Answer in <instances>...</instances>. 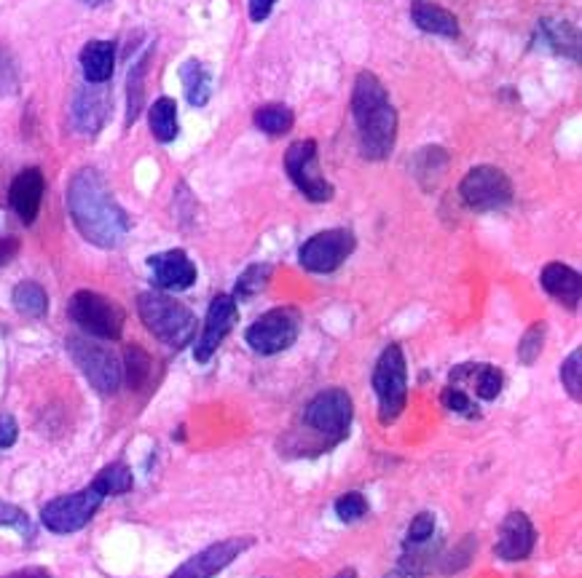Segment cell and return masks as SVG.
<instances>
[{"instance_id": "cell-1", "label": "cell", "mask_w": 582, "mask_h": 578, "mask_svg": "<svg viewBox=\"0 0 582 578\" xmlns=\"http://www.w3.org/2000/svg\"><path fill=\"white\" fill-rule=\"evenodd\" d=\"M67 209L81 237L92 241L94 246L113 250L129 233V218L113 199L105 177L94 167H84L73 175L67 186Z\"/></svg>"}, {"instance_id": "cell-2", "label": "cell", "mask_w": 582, "mask_h": 578, "mask_svg": "<svg viewBox=\"0 0 582 578\" xmlns=\"http://www.w3.org/2000/svg\"><path fill=\"white\" fill-rule=\"evenodd\" d=\"M352 116L357 124L360 154L368 161H384L395 148L397 111L373 73H360L352 88Z\"/></svg>"}, {"instance_id": "cell-3", "label": "cell", "mask_w": 582, "mask_h": 578, "mask_svg": "<svg viewBox=\"0 0 582 578\" xmlns=\"http://www.w3.org/2000/svg\"><path fill=\"white\" fill-rule=\"evenodd\" d=\"M137 311L148 333L173 348H183L194 340L196 316L188 306L162 292H143L137 297Z\"/></svg>"}, {"instance_id": "cell-4", "label": "cell", "mask_w": 582, "mask_h": 578, "mask_svg": "<svg viewBox=\"0 0 582 578\" xmlns=\"http://www.w3.org/2000/svg\"><path fill=\"white\" fill-rule=\"evenodd\" d=\"M373 391L378 397V418L384 425L395 423L408 402V367L406 354L397 343H389L373 367Z\"/></svg>"}, {"instance_id": "cell-5", "label": "cell", "mask_w": 582, "mask_h": 578, "mask_svg": "<svg viewBox=\"0 0 582 578\" xmlns=\"http://www.w3.org/2000/svg\"><path fill=\"white\" fill-rule=\"evenodd\" d=\"M67 314L84 333L100 340H118L124 333V308L100 292L81 290L67 303Z\"/></svg>"}, {"instance_id": "cell-6", "label": "cell", "mask_w": 582, "mask_h": 578, "mask_svg": "<svg viewBox=\"0 0 582 578\" xmlns=\"http://www.w3.org/2000/svg\"><path fill=\"white\" fill-rule=\"evenodd\" d=\"M105 498H107L105 487L100 485V480H94L92 485L84 487V491L60 495V498L49 501V504L41 509V523L46 525V530L67 536V533H75L81 530V527H86L89 519L97 514Z\"/></svg>"}, {"instance_id": "cell-7", "label": "cell", "mask_w": 582, "mask_h": 578, "mask_svg": "<svg viewBox=\"0 0 582 578\" xmlns=\"http://www.w3.org/2000/svg\"><path fill=\"white\" fill-rule=\"evenodd\" d=\"M67 351H71L75 367L84 372V378L100 393L118 391V386H122V378H124V367L111 348L92 338L73 335V338H67Z\"/></svg>"}, {"instance_id": "cell-8", "label": "cell", "mask_w": 582, "mask_h": 578, "mask_svg": "<svg viewBox=\"0 0 582 578\" xmlns=\"http://www.w3.org/2000/svg\"><path fill=\"white\" fill-rule=\"evenodd\" d=\"M301 333V314L299 308H271L266 311L263 316H258L256 322L250 324L248 333H245V340L256 354H263V357H271V354H282L299 340Z\"/></svg>"}, {"instance_id": "cell-9", "label": "cell", "mask_w": 582, "mask_h": 578, "mask_svg": "<svg viewBox=\"0 0 582 578\" xmlns=\"http://www.w3.org/2000/svg\"><path fill=\"white\" fill-rule=\"evenodd\" d=\"M459 196L472 212H495V209L510 207L512 180L502 169L480 164V167H472L461 177Z\"/></svg>"}, {"instance_id": "cell-10", "label": "cell", "mask_w": 582, "mask_h": 578, "mask_svg": "<svg viewBox=\"0 0 582 578\" xmlns=\"http://www.w3.org/2000/svg\"><path fill=\"white\" fill-rule=\"evenodd\" d=\"M284 171L293 180V186L306 196L309 201H331L333 186L322 177L320 158H318V143L314 139H299L284 150Z\"/></svg>"}, {"instance_id": "cell-11", "label": "cell", "mask_w": 582, "mask_h": 578, "mask_svg": "<svg viewBox=\"0 0 582 578\" xmlns=\"http://www.w3.org/2000/svg\"><path fill=\"white\" fill-rule=\"evenodd\" d=\"M354 246H357V239H354L350 228H328L318 237L303 241L299 260L309 273H322L325 276V273L339 271L346 263Z\"/></svg>"}, {"instance_id": "cell-12", "label": "cell", "mask_w": 582, "mask_h": 578, "mask_svg": "<svg viewBox=\"0 0 582 578\" xmlns=\"http://www.w3.org/2000/svg\"><path fill=\"white\" fill-rule=\"evenodd\" d=\"M352 418L354 404L344 389H325L303 410V423L331 440H344L346 431L352 429Z\"/></svg>"}, {"instance_id": "cell-13", "label": "cell", "mask_w": 582, "mask_h": 578, "mask_svg": "<svg viewBox=\"0 0 582 578\" xmlns=\"http://www.w3.org/2000/svg\"><path fill=\"white\" fill-rule=\"evenodd\" d=\"M250 546H252L250 536L226 538V542L207 546V549H201L199 555H194L191 560L183 563L169 578H215L220 570L229 568L242 551H248Z\"/></svg>"}, {"instance_id": "cell-14", "label": "cell", "mask_w": 582, "mask_h": 578, "mask_svg": "<svg viewBox=\"0 0 582 578\" xmlns=\"http://www.w3.org/2000/svg\"><path fill=\"white\" fill-rule=\"evenodd\" d=\"M233 324H237V301L231 295H215L210 303V311H207L205 329H201L199 340H196L194 357L196 361H210L212 354L218 351L220 343H224L226 335L231 333Z\"/></svg>"}, {"instance_id": "cell-15", "label": "cell", "mask_w": 582, "mask_h": 578, "mask_svg": "<svg viewBox=\"0 0 582 578\" xmlns=\"http://www.w3.org/2000/svg\"><path fill=\"white\" fill-rule=\"evenodd\" d=\"M537 530L534 523L523 512H510L499 525V538L495 544V555L505 563H521L534 551Z\"/></svg>"}, {"instance_id": "cell-16", "label": "cell", "mask_w": 582, "mask_h": 578, "mask_svg": "<svg viewBox=\"0 0 582 578\" xmlns=\"http://www.w3.org/2000/svg\"><path fill=\"white\" fill-rule=\"evenodd\" d=\"M71 116L75 132L81 135H97L105 126L107 116H111V94H107L105 84H86L75 92Z\"/></svg>"}, {"instance_id": "cell-17", "label": "cell", "mask_w": 582, "mask_h": 578, "mask_svg": "<svg viewBox=\"0 0 582 578\" xmlns=\"http://www.w3.org/2000/svg\"><path fill=\"white\" fill-rule=\"evenodd\" d=\"M43 190H46V180H43L41 169H33V167L19 171V175L14 177V182H11L9 204L24 225H33L38 212H41Z\"/></svg>"}, {"instance_id": "cell-18", "label": "cell", "mask_w": 582, "mask_h": 578, "mask_svg": "<svg viewBox=\"0 0 582 578\" xmlns=\"http://www.w3.org/2000/svg\"><path fill=\"white\" fill-rule=\"evenodd\" d=\"M148 265H150V273H154L156 287L175 290V292L194 287L196 265L183 250H167V252H162V255L148 258Z\"/></svg>"}, {"instance_id": "cell-19", "label": "cell", "mask_w": 582, "mask_h": 578, "mask_svg": "<svg viewBox=\"0 0 582 578\" xmlns=\"http://www.w3.org/2000/svg\"><path fill=\"white\" fill-rule=\"evenodd\" d=\"M542 290L548 292L553 301H559L561 306L578 308L582 297V279L574 269H569L564 263H548L542 269Z\"/></svg>"}, {"instance_id": "cell-20", "label": "cell", "mask_w": 582, "mask_h": 578, "mask_svg": "<svg viewBox=\"0 0 582 578\" xmlns=\"http://www.w3.org/2000/svg\"><path fill=\"white\" fill-rule=\"evenodd\" d=\"M410 19L424 33L440 35V38H457L459 35V22L446 6L435 3V0H414L410 3Z\"/></svg>"}, {"instance_id": "cell-21", "label": "cell", "mask_w": 582, "mask_h": 578, "mask_svg": "<svg viewBox=\"0 0 582 578\" xmlns=\"http://www.w3.org/2000/svg\"><path fill=\"white\" fill-rule=\"evenodd\" d=\"M81 70H84L86 84H107L116 70V43L89 41L81 49Z\"/></svg>"}, {"instance_id": "cell-22", "label": "cell", "mask_w": 582, "mask_h": 578, "mask_svg": "<svg viewBox=\"0 0 582 578\" xmlns=\"http://www.w3.org/2000/svg\"><path fill=\"white\" fill-rule=\"evenodd\" d=\"M180 81H183V92H186V99L194 107H205L212 97V78L210 70L201 65L199 60H186L180 65Z\"/></svg>"}, {"instance_id": "cell-23", "label": "cell", "mask_w": 582, "mask_h": 578, "mask_svg": "<svg viewBox=\"0 0 582 578\" xmlns=\"http://www.w3.org/2000/svg\"><path fill=\"white\" fill-rule=\"evenodd\" d=\"M542 35H545V43L555 54L569 56L574 62L580 60V33L574 24L564 22V19H545Z\"/></svg>"}, {"instance_id": "cell-24", "label": "cell", "mask_w": 582, "mask_h": 578, "mask_svg": "<svg viewBox=\"0 0 582 578\" xmlns=\"http://www.w3.org/2000/svg\"><path fill=\"white\" fill-rule=\"evenodd\" d=\"M148 124H150V132H154V137L159 139V143H173L177 137V105L173 97H159L154 105H150V113H148Z\"/></svg>"}, {"instance_id": "cell-25", "label": "cell", "mask_w": 582, "mask_h": 578, "mask_svg": "<svg viewBox=\"0 0 582 578\" xmlns=\"http://www.w3.org/2000/svg\"><path fill=\"white\" fill-rule=\"evenodd\" d=\"M14 308L19 314L24 316H33V319H41V316H46L49 311V295L46 290L41 287L38 282H22L14 287Z\"/></svg>"}, {"instance_id": "cell-26", "label": "cell", "mask_w": 582, "mask_h": 578, "mask_svg": "<svg viewBox=\"0 0 582 578\" xmlns=\"http://www.w3.org/2000/svg\"><path fill=\"white\" fill-rule=\"evenodd\" d=\"M446 169H448V156L443 148L429 145V148H424L422 154L416 156V180H419L427 190L446 175Z\"/></svg>"}, {"instance_id": "cell-27", "label": "cell", "mask_w": 582, "mask_h": 578, "mask_svg": "<svg viewBox=\"0 0 582 578\" xmlns=\"http://www.w3.org/2000/svg\"><path fill=\"white\" fill-rule=\"evenodd\" d=\"M293 111H290L288 105H263L258 107L256 116H252V120H256L258 129L263 132V135H271V137H280L284 135V132H290V126H293Z\"/></svg>"}, {"instance_id": "cell-28", "label": "cell", "mask_w": 582, "mask_h": 578, "mask_svg": "<svg viewBox=\"0 0 582 578\" xmlns=\"http://www.w3.org/2000/svg\"><path fill=\"white\" fill-rule=\"evenodd\" d=\"M271 279V265L256 263L248 271H242V276L237 279V287H233V301H250V297L261 295Z\"/></svg>"}, {"instance_id": "cell-29", "label": "cell", "mask_w": 582, "mask_h": 578, "mask_svg": "<svg viewBox=\"0 0 582 578\" xmlns=\"http://www.w3.org/2000/svg\"><path fill=\"white\" fill-rule=\"evenodd\" d=\"M126 367V383H129V389H143L145 380H148L150 375V357L143 351L141 346H129L126 348V359L124 365Z\"/></svg>"}, {"instance_id": "cell-30", "label": "cell", "mask_w": 582, "mask_h": 578, "mask_svg": "<svg viewBox=\"0 0 582 578\" xmlns=\"http://www.w3.org/2000/svg\"><path fill=\"white\" fill-rule=\"evenodd\" d=\"M472 375H476L472 380H476V391L484 402H491V399L499 397V391H502V386H505V375L499 367L476 365L472 367Z\"/></svg>"}, {"instance_id": "cell-31", "label": "cell", "mask_w": 582, "mask_h": 578, "mask_svg": "<svg viewBox=\"0 0 582 578\" xmlns=\"http://www.w3.org/2000/svg\"><path fill=\"white\" fill-rule=\"evenodd\" d=\"M545 338H548V324L545 322L531 324L527 333H523L521 343H518V359H521L523 365H534V361L540 359Z\"/></svg>"}, {"instance_id": "cell-32", "label": "cell", "mask_w": 582, "mask_h": 578, "mask_svg": "<svg viewBox=\"0 0 582 578\" xmlns=\"http://www.w3.org/2000/svg\"><path fill=\"white\" fill-rule=\"evenodd\" d=\"M100 485L105 487L107 495H122V493H129L132 485H135V480H132V472L126 463H111V466H105L103 472L97 474Z\"/></svg>"}, {"instance_id": "cell-33", "label": "cell", "mask_w": 582, "mask_h": 578, "mask_svg": "<svg viewBox=\"0 0 582 578\" xmlns=\"http://www.w3.org/2000/svg\"><path fill=\"white\" fill-rule=\"evenodd\" d=\"M145 70H148V56H143V62H137L129 73V105H126V124H135V118L141 116L143 107V92H145Z\"/></svg>"}, {"instance_id": "cell-34", "label": "cell", "mask_w": 582, "mask_h": 578, "mask_svg": "<svg viewBox=\"0 0 582 578\" xmlns=\"http://www.w3.org/2000/svg\"><path fill=\"white\" fill-rule=\"evenodd\" d=\"M561 383L574 402H582V348H574L561 367Z\"/></svg>"}, {"instance_id": "cell-35", "label": "cell", "mask_w": 582, "mask_h": 578, "mask_svg": "<svg viewBox=\"0 0 582 578\" xmlns=\"http://www.w3.org/2000/svg\"><path fill=\"white\" fill-rule=\"evenodd\" d=\"M368 509H371L368 498L357 491L344 493L339 501H335V514L341 517V523H357V519H363L365 514H368Z\"/></svg>"}, {"instance_id": "cell-36", "label": "cell", "mask_w": 582, "mask_h": 578, "mask_svg": "<svg viewBox=\"0 0 582 578\" xmlns=\"http://www.w3.org/2000/svg\"><path fill=\"white\" fill-rule=\"evenodd\" d=\"M435 514L433 512H419L408 525V536H406V546H419V544H429L435 536Z\"/></svg>"}, {"instance_id": "cell-37", "label": "cell", "mask_w": 582, "mask_h": 578, "mask_svg": "<svg viewBox=\"0 0 582 578\" xmlns=\"http://www.w3.org/2000/svg\"><path fill=\"white\" fill-rule=\"evenodd\" d=\"M19 88V67L6 46H0V97H11Z\"/></svg>"}, {"instance_id": "cell-38", "label": "cell", "mask_w": 582, "mask_h": 578, "mask_svg": "<svg viewBox=\"0 0 582 578\" xmlns=\"http://www.w3.org/2000/svg\"><path fill=\"white\" fill-rule=\"evenodd\" d=\"M0 525L14 527V530L22 533L24 538H33V525H30L28 514L19 509V506L3 504V501H0Z\"/></svg>"}, {"instance_id": "cell-39", "label": "cell", "mask_w": 582, "mask_h": 578, "mask_svg": "<svg viewBox=\"0 0 582 578\" xmlns=\"http://www.w3.org/2000/svg\"><path fill=\"white\" fill-rule=\"evenodd\" d=\"M443 404L451 412H459V416H476V404H472L470 397L457 389V386H448V389L443 391Z\"/></svg>"}, {"instance_id": "cell-40", "label": "cell", "mask_w": 582, "mask_h": 578, "mask_svg": "<svg viewBox=\"0 0 582 578\" xmlns=\"http://www.w3.org/2000/svg\"><path fill=\"white\" fill-rule=\"evenodd\" d=\"M17 421L11 416H0V448L9 450L17 442Z\"/></svg>"}, {"instance_id": "cell-41", "label": "cell", "mask_w": 582, "mask_h": 578, "mask_svg": "<svg viewBox=\"0 0 582 578\" xmlns=\"http://www.w3.org/2000/svg\"><path fill=\"white\" fill-rule=\"evenodd\" d=\"M248 3L252 22H263V19H269L271 11H274L277 0H248Z\"/></svg>"}, {"instance_id": "cell-42", "label": "cell", "mask_w": 582, "mask_h": 578, "mask_svg": "<svg viewBox=\"0 0 582 578\" xmlns=\"http://www.w3.org/2000/svg\"><path fill=\"white\" fill-rule=\"evenodd\" d=\"M17 252H19L17 239H0V265H6L9 260H14Z\"/></svg>"}, {"instance_id": "cell-43", "label": "cell", "mask_w": 582, "mask_h": 578, "mask_svg": "<svg viewBox=\"0 0 582 578\" xmlns=\"http://www.w3.org/2000/svg\"><path fill=\"white\" fill-rule=\"evenodd\" d=\"M3 578H52V576H49L43 568H28V570H19V574H11Z\"/></svg>"}, {"instance_id": "cell-44", "label": "cell", "mask_w": 582, "mask_h": 578, "mask_svg": "<svg viewBox=\"0 0 582 578\" xmlns=\"http://www.w3.org/2000/svg\"><path fill=\"white\" fill-rule=\"evenodd\" d=\"M333 578H357V570H354V568H344L339 576H333Z\"/></svg>"}, {"instance_id": "cell-45", "label": "cell", "mask_w": 582, "mask_h": 578, "mask_svg": "<svg viewBox=\"0 0 582 578\" xmlns=\"http://www.w3.org/2000/svg\"><path fill=\"white\" fill-rule=\"evenodd\" d=\"M81 3H84V6H92V9H94V6H105L107 0H81Z\"/></svg>"}, {"instance_id": "cell-46", "label": "cell", "mask_w": 582, "mask_h": 578, "mask_svg": "<svg viewBox=\"0 0 582 578\" xmlns=\"http://www.w3.org/2000/svg\"><path fill=\"white\" fill-rule=\"evenodd\" d=\"M387 578H406V576H403V574H401V570H392V574H389Z\"/></svg>"}]
</instances>
